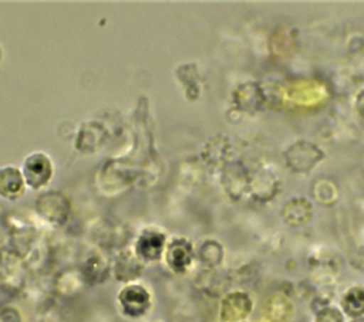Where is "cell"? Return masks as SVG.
Returning <instances> with one entry per match:
<instances>
[{
  "label": "cell",
  "instance_id": "obj_1",
  "mask_svg": "<svg viewBox=\"0 0 364 322\" xmlns=\"http://www.w3.org/2000/svg\"><path fill=\"white\" fill-rule=\"evenodd\" d=\"M136 179H139V170L127 159H112L98 173V184L107 193L124 190Z\"/></svg>",
  "mask_w": 364,
  "mask_h": 322
},
{
  "label": "cell",
  "instance_id": "obj_2",
  "mask_svg": "<svg viewBox=\"0 0 364 322\" xmlns=\"http://www.w3.org/2000/svg\"><path fill=\"white\" fill-rule=\"evenodd\" d=\"M37 213L53 224H64L71 213L70 200L60 191L43 193L36 201Z\"/></svg>",
  "mask_w": 364,
  "mask_h": 322
},
{
  "label": "cell",
  "instance_id": "obj_3",
  "mask_svg": "<svg viewBox=\"0 0 364 322\" xmlns=\"http://www.w3.org/2000/svg\"><path fill=\"white\" fill-rule=\"evenodd\" d=\"M53 176V163L43 152H34L24 159L23 177L28 187L38 190L44 187Z\"/></svg>",
  "mask_w": 364,
  "mask_h": 322
},
{
  "label": "cell",
  "instance_id": "obj_4",
  "mask_svg": "<svg viewBox=\"0 0 364 322\" xmlns=\"http://www.w3.org/2000/svg\"><path fill=\"white\" fill-rule=\"evenodd\" d=\"M118 304L121 312L128 318L144 316L151 306V295L145 287L129 284L118 294Z\"/></svg>",
  "mask_w": 364,
  "mask_h": 322
},
{
  "label": "cell",
  "instance_id": "obj_5",
  "mask_svg": "<svg viewBox=\"0 0 364 322\" xmlns=\"http://www.w3.org/2000/svg\"><path fill=\"white\" fill-rule=\"evenodd\" d=\"M108 129L98 121H88L78 128L74 145L82 155H92L105 146L108 140Z\"/></svg>",
  "mask_w": 364,
  "mask_h": 322
},
{
  "label": "cell",
  "instance_id": "obj_6",
  "mask_svg": "<svg viewBox=\"0 0 364 322\" xmlns=\"http://www.w3.org/2000/svg\"><path fill=\"white\" fill-rule=\"evenodd\" d=\"M252 308L253 302L249 294L233 291L222 299L219 316L222 322H243L250 315Z\"/></svg>",
  "mask_w": 364,
  "mask_h": 322
},
{
  "label": "cell",
  "instance_id": "obj_7",
  "mask_svg": "<svg viewBox=\"0 0 364 322\" xmlns=\"http://www.w3.org/2000/svg\"><path fill=\"white\" fill-rule=\"evenodd\" d=\"M165 234L158 228H145L135 243V254L142 261H158L165 254Z\"/></svg>",
  "mask_w": 364,
  "mask_h": 322
},
{
  "label": "cell",
  "instance_id": "obj_8",
  "mask_svg": "<svg viewBox=\"0 0 364 322\" xmlns=\"http://www.w3.org/2000/svg\"><path fill=\"white\" fill-rule=\"evenodd\" d=\"M192 260L193 247L186 238H172L165 248V261L168 267L176 274H183L191 267Z\"/></svg>",
  "mask_w": 364,
  "mask_h": 322
},
{
  "label": "cell",
  "instance_id": "obj_9",
  "mask_svg": "<svg viewBox=\"0 0 364 322\" xmlns=\"http://www.w3.org/2000/svg\"><path fill=\"white\" fill-rule=\"evenodd\" d=\"M142 270H144L142 260L131 251H122L115 258L114 275L117 281L129 282L138 278L142 274Z\"/></svg>",
  "mask_w": 364,
  "mask_h": 322
},
{
  "label": "cell",
  "instance_id": "obj_10",
  "mask_svg": "<svg viewBox=\"0 0 364 322\" xmlns=\"http://www.w3.org/2000/svg\"><path fill=\"white\" fill-rule=\"evenodd\" d=\"M24 177L23 173L13 166L0 169V196L7 200H17L24 193Z\"/></svg>",
  "mask_w": 364,
  "mask_h": 322
},
{
  "label": "cell",
  "instance_id": "obj_11",
  "mask_svg": "<svg viewBox=\"0 0 364 322\" xmlns=\"http://www.w3.org/2000/svg\"><path fill=\"white\" fill-rule=\"evenodd\" d=\"M320 150L317 146L311 145L310 142H297L294 143L287 152L286 159L289 166L296 172H306L310 170L320 159L316 157H306V155H311Z\"/></svg>",
  "mask_w": 364,
  "mask_h": 322
},
{
  "label": "cell",
  "instance_id": "obj_12",
  "mask_svg": "<svg viewBox=\"0 0 364 322\" xmlns=\"http://www.w3.org/2000/svg\"><path fill=\"white\" fill-rule=\"evenodd\" d=\"M341 311L351 319L364 316V287L354 285L341 296Z\"/></svg>",
  "mask_w": 364,
  "mask_h": 322
},
{
  "label": "cell",
  "instance_id": "obj_13",
  "mask_svg": "<svg viewBox=\"0 0 364 322\" xmlns=\"http://www.w3.org/2000/svg\"><path fill=\"white\" fill-rule=\"evenodd\" d=\"M313 214L311 204L306 199H293L283 209V217L290 226H303L310 221Z\"/></svg>",
  "mask_w": 364,
  "mask_h": 322
},
{
  "label": "cell",
  "instance_id": "obj_14",
  "mask_svg": "<svg viewBox=\"0 0 364 322\" xmlns=\"http://www.w3.org/2000/svg\"><path fill=\"white\" fill-rule=\"evenodd\" d=\"M263 101L264 98H263L262 89L256 84L240 85L235 92V102L242 111L259 109Z\"/></svg>",
  "mask_w": 364,
  "mask_h": 322
},
{
  "label": "cell",
  "instance_id": "obj_15",
  "mask_svg": "<svg viewBox=\"0 0 364 322\" xmlns=\"http://www.w3.org/2000/svg\"><path fill=\"white\" fill-rule=\"evenodd\" d=\"M176 77L181 81V84L185 88V95L189 99H196L199 96L200 92V87H199V72L198 68L193 62L189 64H183L178 68L176 71Z\"/></svg>",
  "mask_w": 364,
  "mask_h": 322
},
{
  "label": "cell",
  "instance_id": "obj_16",
  "mask_svg": "<svg viewBox=\"0 0 364 322\" xmlns=\"http://www.w3.org/2000/svg\"><path fill=\"white\" fill-rule=\"evenodd\" d=\"M81 271H82L84 278L88 282L97 284V282H101L107 278L109 270H108L107 261L100 254H92L84 261V264L81 267Z\"/></svg>",
  "mask_w": 364,
  "mask_h": 322
},
{
  "label": "cell",
  "instance_id": "obj_17",
  "mask_svg": "<svg viewBox=\"0 0 364 322\" xmlns=\"http://www.w3.org/2000/svg\"><path fill=\"white\" fill-rule=\"evenodd\" d=\"M198 260L205 267H216L223 260V247L216 240H206L198 248Z\"/></svg>",
  "mask_w": 364,
  "mask_h": 322
},
{
  "label": "cell",
  "instance_id": "obj_18",
  "mask_svg": "<svg viewBox=\"0 0 364 322\" xmlns=\"http://www.w3.org/2000/svg\"><path fill=\"white\" fill-rule=\"evenodd\" d=\"M293 312L290 301L284 296H273L267 302V316L270 322H286Z\"/></svg>",
  "mask_w": 364,
  "mask_h": 322
},
{
  "label": "cell",
  "instance_id": "obj_19",
  "mask_svg": "<svg viewBox=\"0 0 364 322\" xmlns=\"http://www.w3.org/2000/svg\"><path fill=\"white\" fill-rule=\"evenodd\" d=\"M228 149H229V142L226 139L215 138L206 143V146L203 148L202 156L208 163L218 165L226 157Z\"/></svg>",
  "mask_w": 364,
  "mask_h": 322
},
{
  "label": "cell",
  "instance_id": "obj_20",
  "mask_svg": "<svg viewBox=\"0 0 364 322\" xmlns=\"http://www.w3.org/2000/svg\"><path fill=\"white\" fill-rule=\"evenodd\" d=\"M314 322H346L344 313L337 306H324L318 309Z\"/></svg>",
  "mask_w": 364,
  "mask_h": 322
},
{
  "label": "cell",
  "instance_id": "obj_21",
  "mask_svg": "<svg viewBox=\"0 0 364 322\" xmlns=\"http://www.w3.org/2000/svg\"><path fill=\"white\" fill-rule=\"evenodd\" d=\"M0 322H21L18 311H16L14 308H10V306L3 308L0 311Z\"/></svg>",
  "mask_w": 364,
  "mask_h": 322
},
{
  "label": "cell",
  "instance_id": "obj_22",
  "mask_svg": "<svg viewBox=\"0 0 364 322\" xmlns=\"http://www.w3.org/2000/svg\"><path fill=\"white\" fill-rule=\"evenodd\" d=\"M269 322H270V321H269Z\"/></svg>",
  "mask_w": 364,
  "mask_h": 322
},
{
  "label": "cell",
  "instance_id": "obj_23",
  "mask_svg": "<svg viewBox=\"0 0 364 322\" xmlns=\"http://www.w3.org/2000/svg\"><path fill=\"white\" fill-rule=\"evenodd\" d=\"M243 322H245V321H243Z\"/></svg>",
  "mask_w": 364,
  "mask_h": 322
}]
</instances>
